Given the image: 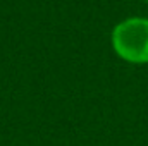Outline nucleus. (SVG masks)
Masks as SVG:
<instances>
[{"label":"nucleus","mask_w":148,"mask_h":146,"mask_svg":"<svg viewBox=\"0 0 148 146\" xmlns=\"http://www.w3.org/2000/svg\"><path fill=\"white\" fill-rule=\"evenodd\" d=\"M115 53L131 64H148V19L129 17L112 31Z\"/></svg>","instance_id":"nucleus-1"}]
</instances>
